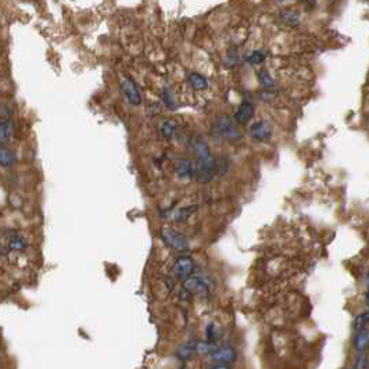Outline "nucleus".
<instances>
[{
	"instance_id": "412c9836",
	"label": "nucleus",
	"mask_w": 369,
	"mask_h": 369,
	"mask_svg": "<svg viewBox=\"0 0 369 369\" xmlns=\"http://www.w3.org/2000/svg\"><path fill=\"white\" fill-rule=\"evenodd\" d=\"M368 319H369L368 311H364V312L358 314V315L355 316L354 324H353V329H354L355 332L368 329Z\"/></svg>"
},
{
	"instance_id": "f03ea898",
	"label": "nucleus",
	"mask_w": 369,
	"mask_h": 369,
	"mask_svg": "<svg viewBox=\"0 0 369 369\" xmlns=\"http://www.w3.org/2000/svg\"><path fill=\"white\" fill-rule=\"evenodd\" d=\"M213 132L218 139H225V141L236 142L242 137V131L238 124L233 121V118L225 114H221L215 118Z\"/></svg>"
},
{
	"instance_id": "7ed1b4c3",
	"label": "nucleus",
	"mask_w": 369,
	"mask_h": 369,
	"mask_svg": "<svg viewBox=\"0 0 369 369\" xmlns=\"http://www.w3.org/2000/svg\"><path fill=\"white\" fill-rule=\"evenodd\" d=\"M182 289L189 294H197L200 297H207L210 294L209 282L200 275H190L182 282Z\"/></svg>"
},
{
	"instance_id": "ddd939ff",
	"label": "nucleus",
	"mask_w": 369,
	"mask_h": 369,
	"mask_svg": "<svg viewBox=\"0 0 369 369\" xmlns=\"http://www.w3.org/2000/svg\"><path fill=\"white\" fill-rule=\"evenodd\" d=\"M161 102L164 103V106L170 110H176L178 107V103H176V97H175V93L172 92V89L168 86L163 87V90L160 92Z\"/></svg>"
},
{
	"instance_id": "5701e85b",
	"label": "nucleus",
	"mask_w": 369,
	"mask_h": 369,
	"mask_svg": "<svg viewBox=\"0 0 369 369\" xmlns=\"http://www.w3.org/2000/svg\"><path fill=\"white\" fill-rule=\"evenodd\" d=\"M264 60H265V53H264V50H258V49L250 52L246 57V61L250 65H260L261 63H264Z\"/></svg>"
},
{
	"instance_id": "9d476101",
	"label": "nucleus",
	"mask_w": 369,
	"mask_h": 369,
	"mask_svg": "<svg viewBox=\"0 0 369 369\" xmlns=\"http://www.w3.org/2000/svg\"><path fill=\"white\" fill-rule=\"evenodd\" d=\"M175 172L179 179H192L194 176V164L189 158H179L175 161Z\"/></svg>"
},
{
	"instance_id": "dca6fc26",
	"label": "nucleus",
	"mask_w": 369,
	"mask_h": 369,
	"mask_svg": "<svg viewBox=\"0 0 369 369\" xmlns=\"http://www.w3.org/2000/svg\"><path fill=\"white\" fill-rule=\"evenodd\" d=\"M281 19L283 24L289 25V27H298L300 24V15L294 10H283L281 14Z\"/></svg>"
},
{
	"instance_id": "f8f14e48",
	"label": "nucleus",
	"mask_w": 369,
	"mask_h": 369,
	"mask_svg": "<svg viewBox=\"0 0 369 369\" xmlns=\"http://www.w3.org/2000/svg\"><path fill=\"white\" fill-rule=\"evenodd\" d=\"M188 82L194 90H204L209 87V79L199 73H190L188 75Z\"/></svg>"
},
{
	"instance_id": "393cba45",
	"label": "nucleus",
	"mask_w": 369,
	"mask_h": 369,
	"mask_svg": "<svg viewBox=\"0 0 369 369\" xmlns=\"http://www.w3.org/2000/svg\"><path fill=\"white\" fill-rule=\"evenodd\" d=\"M205 335H207V341H210V343H213V341L218 339L219 332L218 328H217V324H214V322L209 324L207 328H205Z\"/></svg>"
},
{
	"instance_id": "9b49d317",
	"label": "nucleus",
	"mask_w": 369,
	"mask_h": 369,
	"mask_svg": "<svg viewBox=\"0 0 369 369\" xmlns=\"http://www.w3.org/2000/svg\"><path fill=\"white\" fill-rule=\"evenodd\" d=\"M353 344H354L355 350H357L358 353H365V351L368 350V344H369L368 329L355 332L354 340H353Z\"/></svg>"
},
{
	"instance_id": "6ab92c4d",
	"label": "nucleus",
	"mask_w": 369,
	"mask_h": 369,
	"mask_svg": "<svg viewBox=\"0 0 369 369\" xmlns=\"http://www.w3.org/2000/svg\"><path fill=\"white\" fill-rule=\"evenodd\" d=\"M258 79H260L261 85L265 87L267 90H272V89L275 87V81H273V78H272V75L269 74V71L265 70V68H262L261 71L258 73Z\"/></svg>"
},
{
	"instance_id": "4be33fe9",
	"label": "nucleus",
	"mask_w": 369,
	"mask_h": 369,
	"mask_svg": "<svg viewBox=\"0 0 369 369\" xmlns=\"http://www.w3.org/2000/svg\"><path fill=\"white\" fill-rule=\"evenodd\" d=\"M9 247L10 250H14V251H21L27 248V242L24 238H21L19 235H13L9 239Z\"/></svg>"
},
{
	"instance_id": "aec40b11",
	"label": "nucleus",
	"mask_w": 369,
	"mask_h": 369,
	"mask_svg": "<svg viewBox=\"0 0 369 369\" xmlns=\"http://www.w3.org/2000/svg\"><path fill=\"white\" fill-rule=\"evenodd\" d=\"M214 350V344L207 340H197L194 345V353L197 355H210V353Z\"/></svg>"
},
{
	"instance_id": "f3484780",
	"label": "nucleus",
	"mask_w": 369,
	"mask_h": 369,
	"mask_svg": "<svg viewBox=\"0 0 369 369\" xmlns=\"http://www.w3.org/2000/svg\"><path fill=\"white\" fill-rule=\"evenodd\" d=\"M197 211V205L196 204H192V205H186V207H182V209L176 210L174 213V219L176 222H183L186 219L192 217L194 213Z\"/></svg>"
},
{
	"instance_id": "423d86ee",
	"label": "nucleus",
	"mask_w": 369,
	"mask_h": 369,
	"mask_svg": "<svg viewBox=\"0 0 369 369\" xmlns=\"http://www.w3.org/2000/svg\"><path fill=\"white\" fill-rule=\"evenodd\" d=\"M121 92L126 103H129L131 106H139L142 104V97L141 89L137 86V83L132 79V78H125L121 83Z\"/></svg>"
},
{
	"instance_id": "a211bd4d",
	"label": "nucleus",
	"mask_w": 369,
	"mask_h": 369,
	"mask_svg": "<svg viewBox=\"0 0 369 369\" xmlns=\"http://www.w3.org/2000/svg\"><path fill=\"white\" fill-rule=\"evenodd\" d=\"M196 341H197V340H190L188 343H184V344L180 345L179 349H178V351H176V355H178L180 359H183V361H188V359L192 358L194 354V345H196Z\"/></svg>"
},
{
	"instance_id": "f257e3e1",
	"label": "nucleus",
	"mask_w": 369,
	"mask_h": 369,
	"mask_svg": "<svg viewBox=\"0 0 369 369\" xmlns=\"http://www.w3.org/2000/svg\"><path fill=\"white\" fill-rule=\"evenodd\" d=\"M193 151L197 157L194 164V178L200 183H209L217 174V161L211 154L209 145L201 139L193 142Z\"/></svg>"
},
{
	"instance_id": "4468645a",
	"label": "nucleus",
	"mask_w": 369,
	"mask_h": 369,
	"mask_svg": "<svg viewBox=\"0 0 369 369\" xmlns=\"http://www.w3.org/2000/svg\"><path fill=\"white\" fill-rule=\"evenodd\" d=\"M15 164V153L6 146H0V165L3 168H10Z\"/></svg>"
},
{
	"instance_id": "20e7f679",
	"label": "nucleus",
	"mask_w": 369,
	"mask_h": 369,
	"mask_svg": "<svg viewBox=\"0 0 369 369\" xmlns=\"http://www.w3.org/2000/svg\"><path fill=\"white\" fill-rule=\"evenodd\" d=\"M161 239L164 240L167 246L178 250V251H188L189 250V242L188 238L175 230L172 228H164L161 230Z\"/></svg>"
},
{
	"instance_id": "b1692460",
	"label": "nucleus",
	"mask_w": 369,
	"mask_h": 369,
	"mask_svg": "<svg viewBox=\"0 0 369 369\" xmlns=\"http://www.w3.org/2000/svg\"><path fill=\"white\" fill-rule=\"evenodd\" d=\"M175 132H176V125H175L174 122L165 121L164 124H163V126H161V135L164 136L165 139L174 137Z\"/></svg>"
},
{
	"instance_id": "0eeeda50",
	"label": "nucleus",
	"mask_w": 369,
	"mask_h": 369,
	"mask_svg": "<svg viewBox=\"0 0 369 369\" xmlns=\"http://www.w3.org/2000/svg\"><path fill=\"white\" fill-rule=\"evenodd\" d=\"M194 267H196V265H194V261L192 258L188 257V256H180V257L176 258V261L174 262L172 271H174L175 276L183 281V279H186V278L190 276V275H193Z\"/></svg>"
},
{
	"instance_id": "a878e982",
	"label": "nucleus",
	"mask_w": 369,
	"mask_h": 369,
	"mask_svg": "<svg viewBox=\"0 0 369 369\" xmlns=\"http://www.w3.org/2000/svg\"><path fill=\"white\" fill-rule=\"evenodd\" d=\"M210 369H232V368H230V365H226V364H215Z\"/></svg>"
},
{
	"instance_id": "1a4fd4ad",
	"label": "nucleus",
	"mask_w": 369,
	"mask_h": 369,
	"mask_svg": "<svg viewBox=\"0 0 369 369\" xmlns=\"http://www.w3.org/2000/svg\"><path fill=\"white\" fill-rule=\"evenodd\" d=\"M254 117V104L248 100H243L242 104L239 106L238 111L235 112V117H233V121L236 124H240V125H244L247 124L250 120H252Z\"/></svg>"
},
{
	"instance_id": "6e6552de",
	"label": "nucleus",
	"mask_w": 369,
	"mask_h": 369,
	"mask_svg": "<svg viewBox=\"0 0 369 369\" xmlns=\"http://www.w3.org/2000/svg\"><path fill=\"white\" fill-rule=\"evenodd\" d=\"M273 135L271 124L267 121H257L250 126V137L257 142H268Z\"/></svg>"
},
{
	"instance_id": "39448f33",
	"label": "nucleus",
	"mask_w": 369,
	"mask_h": 369,
	"mask_svg": "<svg viewBox=\"0 0 369 369\" xmlns=\"http://www.w3.org/2000/svg\"><path fill=\"white\" fill-rule=\"evenodd\" d=\"M210 358L215 364H226L230 365L236 362L238 359V351L233 345H221V347H214L210 353Z\"/></svg>"
},
{
	"instance_id": "bb28decb",
	"label": "nucleus",
	"mask_w": 369,
	"mask_h": 369,
	"mask_svg": "<svg viewBox=\"0 0 369 369\" xmlns=\"http://www.w3.org/2000/svg\"><path fill=\"white\" fill-rule=\"evenodd\" d=\"M350 369H354V366H353V368H350Z\"/></svg>"
},
{
	"instance_id": "2eb2a0df",
	"label": "nucleus",
	"mask_w": 369,
	"mask_h": 369,
	"mask_svg": "<svg viewBox=\"0 0 369 369\" xmlns=\"http://www.w3.org/2000/svg\"><path fill=\"white\" fill-rule=\"evenodd\" d=\"M14 132V125L10 120L0 122V146H5L11 139Z\"/></svg>"
}]
</instances>
